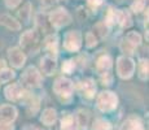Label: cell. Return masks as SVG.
<instances>
[{"label": "cell", "mask_w": 149, "mask_h": 130, "mask_svg": "<svg viewBox=\"0 0 149 130\" xmlns=\"http://www.w3.org/2000/svg\"><path fill=\"white\" fill-rule=\"evenodd\" d=\"M26 90L24 89V86L19 82H13L10 85H8L4 89V96L5 99H8L9 102H21L22 98L25 96Z\"/></svg>", "instance_id": "7c38bea8"}, {"label": "cell", "mask_w": 149, "mask_h": 130, "mask_svg": "<svg viewBox=\"0 0 149 130\" xmlns=\"http://www.w3.org/2000/svg\"><path fill=\"white\" fill-rule=\"evenodd\" d=\"M102 4H104V0H87V8L93 13H96Z\"/></svg>", "instance_id": "4dcf8cb0"}, {"label": "cell", "mask_w": 149, "mask_h": 130, "mask_svg": "<svg viewBox=\"0 0 149 130\" xmlns=\"http://www.w3.org/2000/svg\"><path fill=\"white\" fill-rule=\"evenodd\" d=\"M42 47L45 51V55H52L56 56L58 55V48H60V38L57 33H49L45 35L44 40L42 42Z\"/></svg>", "instance_id": "8fae6325"}, {"label": "cell", "mask_w": 149, "mask_h": 130, "mask_svg": "<svg viewBox=\"0 0 149 130\" xmlns=\"http://www.w3.org/2000/svg\"><path fill=\"white\" fill-rule=\"evenodd\" d=\"M121 130H145V129L144 125H143V121L137 116L132 115V116H128L125 120V122L121 126Z\"/></svg>", "instance_id": "ac0fdd59"}, {"label": "cell", "mask_w": 149, "mask_h": 130, "mask_svg": "<svg viewBox=\"0 0 149 130\" xmlns=\"http://www.w3.org/2000/svg\"><path fill=\"white\" fill-rule=\"evenodd\" d=\"M24 130H42V129H39V128H36V126H33V125H29L26 126Z\"/></svg>", "instance_id": "8d00e7d4"}, {"label": "cell", "mask_w": 149, "mask_h": 130, "mask_svg": "<svg viewBox=\"0 0 149 130\" xmlns=\"http://www.w3.org/2000/svg\"><path fill=\"white\" fill-rule=\"evenodd\" d=\"M100 77V82H101V85L102 86H111L113 85V79H114V77H113V73H105V74H101V76H99Z\"/></svg>", "instance_id": "1f68e13d"}, {"label": "cell", "mask_w": 149, "mask_h": 130, "mask_svg": "<svg viewBox=\"0 0 149 130\" xmlns=\"http://www.w3.org/2000/svg\"><path fill=\"white\" fill-rule=\"evenodd\" d=\"M78 16H79V20H81V21H84L86 18H87L88 17V13H87V9H86L84 7H79L78 8Z\"/></svg>", "instance_id": "d590c367"}, {"label": "cell", "mask_w": 149, "mask_h": 130, "mask_svg": "<svg viewBox=\"0 0 149 130\" xmlns=\"http://www.w3.org/2000/svg\"><path fill=\"white\" fill-rule=\"evenodd\" d=\"M118 96L116 92L110 90H104L99 92L96 96V107L102 113H109L113 112L118 107Z\"/></svg>", "instance_id": "5b68a950"}, {"label": "cell", "mask_w": 149, "mask_h": 130, "mask_svg": "<svg viewBox=\"0 0 149 130\" xmlns=\"http://www.w3.org/2000/svg\"><path fill=\"white\" fill-rule=\"evenodd\" d=\"M17 16H18L19 21H22L25 25L30 24L31 17H33V4H31L30 1H26L24 5H22V8L18 9Z\"/></svg>", "instance_id": "ffe728a7"}, {"label": "cell", "mask_w": 149, "mask_h": 130, "mask_svg": "<svg viewBox=\"0 0 149 130\" xmlns=\"http://www.w3.org/2000/svg\"><path fill=\"white\" fill-rule=\"evenodd\" d=\"M61 130H79L74 115L70 112H64L61 117Z\"/></svg>", "instance_id": "d6986e66"}, {"label": "cell", "mask_w": 149, "mask_h": 130, "mask_svg": "<svg viewBox=\"0 0 149 130\" xmlns=\"http://www.w3.org/2000/svg\"><path fill=\"white\" fill-rule=\"evenodd\" d=\"M0 26H4L10 31H19L22 29V24L10 14L3 13L0 14Z\"/></svg>", "instance_id": "9a60e30c"}, {"label": "cell", "mask_w": 149, "mask_h": 130, "mask_svg": "<svg viewBox=\"0 0 149 130\" xmlns=\"http://www.w3.org/2000/svg\"><path fill=\"white\" fill-rule=\"evenodd\" d=\"M4 66H7V61H5L4 59H1V57H0V69L4 68Z\"/></svg>", "instance_id": "74e56055"}, {"label": "cell", "mask_w": 149, "mask_h": 130, "mask_svg": "<svg viewBox=\"0 0 149 130\" xmlns=\"http://www.w3.org/2000/svg\"><path fill=\"white\" fill-rule=\"evenodd\" d=\"M19 48L27 55L39 53L42 48V34L34 29H27L19 35Z\"/></svg>", "instance_id": "6da1fadb"}, {"label": "cell", "mask_w": 149, "mask_h": 130, "mask_svg": "<svg viewBox=\"0 0 149 130\" xmlns=\"http://www.w3.org/2000/svg\"><path fill=\"white\" fill-rule=\"evenodd\" d=\"M91 129L92 130H110L111 129V124L109 122L108 120H105V118L99 117L92 122Z\"/></svg>", "instance_id": "4316f807"}, {"label": "cell", "mask_w": 149, "mask_h": 130, "mask_svg": "<svg viewBox=\"0 0 149 130\" xmlns=\"http://www.w3.org/2000/svg\"><path fill=\"white\" fill-rule=\"evenodd\" d=\"M74 89H77L79 92V95L83 98V99L91 100L96 96L97 92V86L93 78L91 77H86L83 79L79 81L77 85H74Z\"/></svg>", "instance_id": "ba28073f"}, {"label": "cell", "mask_w": 149, "mask_h": 130, "mask_svg": "<svg viewBox=\"0 0 149 130\" xmlns=\"http://www.w3.org/2000/svg\"><path fill=\"white\" fill-rule=\"evenodd\" d=\"M145 7H147V0H134L131 3V12L139 14L141 13L143 11H145Z\"/></svg>", "instance_id": "f1b7e54d"}, {"label": "cell", "mask_w": 149, "mask_h": 130, "mask_svg": "<svg viewBox=\"0 0 149 130\" xmlns=\"http://www.w3.org/2000/svg\"><path fill=\"white\" fill-rule=\"evenodd\" d=\"M14 78H16L14 69L8 68V66H4V68L0 69V83H8Z\"/></svg>", "instance_id": "484cf974"}, {"label": "cell", "mask_w": 149, "mask_h": 130, "mask_svg": "<svg viewBox=\"0 0 149 130\" xmlns=\"http://www.w3.org/2000/svg\"><path fill=\"white\" fill-rule=\"evenodd\" d=\"M137 77L140 78L141 81H148V72H149V64H148V59H145V57H141V59H139V61H137Z\"/></svg>", "instance_id": "cb8c5ba5"}, {"label": "cell", "mask_w": 149, "mask_h": 130, "mask_svg": "<svg viewBox=\"0 0 149 130\" xmlns=\"http://www.w3.org/2000/svg\"><path fill=\"white\" fill-rule=\"evenodd\" d=\"M52 90L58 100L64 104H69L73 100V92H74V82L69 77L60 76L54 79Z\"/></svg>", "instance_id": "7a4b0ae2"}, {"label": "cell", "mask_w": 149, "mask_h": 130, "mask_svg": "<svg viewBox=\"0 0 149 130\" xmlns=\"http://www.w3.org/2000/svg\"><path fill=\"white\" fill-rule=\"evenodd\" d=\"M48 21H49V25L52 26V29L60 30V29L69 26L73 22V16L69 13L66 8L58 7L48 13Z\"/></svg>", "instance_id": "8992f818"}, {"label": "cell", "mask_w": 149, "mask_h": 130, "mask_svg": "<svg viewBox=\"0 0 149 130\" xmlns=\"http://www.w3.org/2000/svg\"><path fill=\"white\" fill-rule=\"evenodd\" d=\"M92 33L95 34V37L99 39V42H100V40H104L105 38H108L109 33H110V27L105 25L102 21H100V22H97V24L93 25Z\"/></svg>", "instance_id": "7402d4cb"}, {"label": "cell", "mask_w": 149, "mask_h": 130, "mask_svg": "<svg viewBox=\"0 0 149 130\" xmlns=\"http://www.w3.org/2000/svg\"><path fill=\"white\" fill-rule=\"evenodd\" d=\"M83 46V34L79 30H69L64 34L62 48L69 53H75L81 51Z\"/></svg>", "instance_id": "52a82bcc"}, {"label": "cell", "mask_w": 149, "mask_h": 130, "mask_svg": "<svg viewBox=\"0 0 149 130\" xmlns=\"http://www.w3.org/2000/svg\"><path fill=\"white\" fill-rule=\"evenodd\" d=\"M75 121L77 124H78L79 129H88V125H90V113H88L87 111H84V109H78L77 111V115L75 116Z\"/></svg>", "instance_id": "603a6c76"}, {"label": "cell", "mask_w": 149, "mask_h": 130, "mask_svg": "<svg viewBox=\"0 0 149 130\" xmlns=\"http://www.w3.org/2000/svg\"><path fill=\"white\" fill-rule=\"evenodd\" d=\"M117 25L122 29H128L132 26V16L128 9H117Z\"/></svg>", "instance_id": "2e32d148"}, {"label": "cell", "mask_w": 149, "mask_h": 130, "mask_svg": "<svg viewBox=\"0 0 149 130\" xmlns=\"http://www.w3.org/2000/svg\"><path fill=\"white\" fill-rule=\"evenodd\" d=\"M111 68H113V57L109 53H102L96 59L95 70L99 76L105 73H111Z\"/></svg>", "instance_id": "4fadbf2b"}, {"label": "cell", "mask_w": 149, "mask_h": 130, "mask_svg": "<svg viewBox=\"0 0 149 130\" xmlns=\"http://www.w3.org/2000/svg\"><path fill=\"white\" fill-rule=\"evenodd\" d=\"M136 70V61L131 56L121 55L116 60V72L121 79H130Z\"/></svg>", "instance_id": "277c9868"}, {"label": "cell", "mask_w": 149, "mask_h": 130, "mask_svg": "<svg viewBox=\"0 0 149 130\" xmlns=\"http://www.w3.org/2000/svg\"><path fill=\"white\" fill-rule=\"evenodd\" d=\"M75 69H77V64H75V60L74 59L65 60L61 65V72L64 74H73Z\"/></svg>", "instance_id": "83f0119b"}, {"label": "cell", "mask_w": 149, "mask_h": 130, "mask_svg": "<svg viewBox=\"0 0 149 130\" xmlns=\"http://www.w3.org/2000/svg\"><path fill=\"white\" fill-rule=\"evenodd\" d=\"M58 64H57V57L52 55H44L39 61V72L47 77H52L56 74Z\"/></svg>", "instance_id": "30bf717a"}, {"label": "cell", "mask_w": 149, "mask_h": 130, "mask_svg": "<svg viewBox=\"0 0 149 130\" xmlns=\"http://www.w3.org/2000/svg\"><path fill=\"white\" fill-rule=\"evenodd\" d=\"M19 83L24 86L25 90H35V89H39L43 85V74L39 72L38 68L30 65L21 74Z\"/></svg>", "instance_id": "3957f363"}, {"label": "cell", "mask_w": 149, "mask_h": 130, "mask_svg": "<svg viewBox=\"0 0 149 130\" xmlns=\"http://www.w3.org/2000/svg\"><path fill=\"white\" fill-rule=\"evenodd\" d=\"M102 22L107 26H109V27H113L114 25H117V9L116 8L109 5L104 13V21Z\"/></svg>", "instance_id": "d4e9b609"}, {"label": "cell", "mask_w": 149, "mask_h": 130, "mask_svg": "<svg viewBox=\"0 0 149 130\" xmlns=\"http://www.w3.org/2000/svg\"><path fill=\"white\" fill-rule=\"evenodd\" d=\"M22 0H4V4L8 9H16L21 5Z\"/></svg>", "instance_id": "d6a6232c"}, {"label": "cell", "mask_w": 149, "mask_h": 130, "mask_svg": "<svg viewBox=\"0 0 149 130\" xmlns=\"http://www.w3.org/2000/svg\"><path fill=\"white\" fill-rule=\"evenodd\" d=\"M0 130H14L13 122H9V121H4V120H0Z\"/></svg>", "instance_id": "e575fe53"}, {"label": "cell", "mask_w": 149, "mask_h": 130, "mask_svg": "<svg viewBox=\"0 0 149 130\" xmlns=\"http://www.w3.org/2000/svg\"><path fill=\"white\" fill-rule=\"evenodd\" d=\"M57 121V112L54 108H45L42 112L40 116V122L45 126H52Z\"/></svg>", "instance_id": "44dd1931"}, {"label": "cell", "mask_w": 149, "mask_h": 130, "mask_svg": "<svg viewBox=\"0 0 149 130\" xmlns=\"http://www.w3.org/2000/svg\"><path fill=\"white\" fill-rule=\"evenodd\" d=\"M84 42H86V47L87 48H95L99 44V39L95 37V34L92 31H88L84 35Z\"/></svg>", "instance_id": "f546056e"}, {"label": "cell", "mask_w": 149, "mask_h": 130, "mask_svg": "<svg viewBox=\"0 0 149 130\" xmlns=\"http://www.w3.org/2000/svg\"><path fill=\"white\" fill-rule=\"evenodd\" d=\"M34 24H35V29L40 34L47 35V34H49L51 30H53L52 26L49 25V21H48V13L38 12L35 14V18H34Z\"/></svg>", "instance_id": "5bb4252c"}, {"label": "cell", "mask_w": 149, "mask_h": 130, "mask_svg": "<svg viewBox=\"0 0 149 130\" xmlns=\"http://www.w3.org/2000/svg\"><path fill=\"white\" fill-rule=\"evenodd\" d=\"M60 0H39L40 5L43 7V9H48V8H52L54 4H57Z\"/></svg>", "instance_id": "836d02e7"}, {"label": "cell", "mask_w": 149, "mask_h": 130, "mask_svg": "<svg viewBox=\"0 0 149 130\" xmlns=\"http://www.w3.org/2000/svg\"><path fill=\"white\" fill-rule=\"evenodd\" d=\"M8 63L13 69H22L26 64L27 55L19 47H10L7 51Z\"/></svg>", "instance_id": "9c48e42d"}, {"label": "cell", "mask_w": 149, "mask_h": 130, "mask_svg": "<svg viewBox=\"0 0 149 130\" xmlns=\"http://www.w3.org/2000/svg\"><path fill=\"white\" fill-rule=\"evenodd\" d=\"M17 115H18V112H17L14 105H10V104H3V105H0V120L13 122L17 118Z\"/></svg>", "instance_id": "e0dca14e"}]
</instances>
